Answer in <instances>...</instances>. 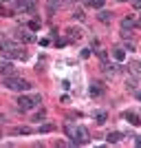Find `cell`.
Masks as SVG:
<instances>
[{
    "label": "cell",
    "mask_w": 141,
    "mask_h": 148,
    "mask_svg": "<svg viewBox=\"0 0 141 148\" xmlns=\"http://www.w3.org/2000/svg\"><path fill=\"white\" fill-rule=\"evenodd\" d=\"M66 135L71 137V144H77V146L88 142V130L84 126H71V124H66Z\"/></svg>",
    "instance_id": "6da1fadb"
},
{
    "label": "cell",
    "mask_w": 141,
    "mask_h": 148,
    "mask_svg": "<svg viewBox=\"0 0 141 148\" xmlns=\"http://www.w3.org/2000/svg\"><path fill=\"white\" fill-rule=\"evenodd\" d=\"M0 51H2V56L7 58H25V51L20 49V44L16 42H9V40H0Z\"/></svg>",
    "instance_id": "7a4b0ae2"
},
{
    "label": "cell",
    "mask_w": 141,
    "mask_h": 148,
    "mask_svg": "<svg viewBox=\"0 0 141 148\" xmlns=\"http://www.w3.org/2000/svg\"><path fill=\"white\" fill-rule=\"evenodd\" d=\"M40 102H42V97H40V95H31V97H27V95H20V97L16 99V104H18L20 111H31V108L40 106Z\"/></svg>",
    "instance_id": "3957f363"
},
{
    "label": "cell",
    "mask_w": 141,
    "mask_h": 148,
    "mask_svg": "<svg viewBox=\"0 0 141 148\" xmlns=\"http://www.w3.org/2000/svg\"><path fill=\"white\" fill-rule=\"evenodd\" d=\"M5 86L11 88V91H29L31 88V82L22 80V77H13V75H9L5 80Z\"/></svg>",
    "instance_id": "277c9868"
},
{
    "label": "cell",
    "mask_w": 141,
    "mask_h": 148,
    "mask_svg": "<svg viewBox=\"0 0 141 148\" xmlns=\"http://www.w3.org/2000/svg\"><path fill=\"white\" fill-rule=\"evenodd\" d=\"M13 36H16L18 42H25V44H31L33 40H35V36L31 33V29H25V27H18V29L13 31Z\"/></svg>",
    "instance_id": "5b68a950"
},
{
    "label": "cell",
    "mask_w": 141,
    "mask_h": 148,
    "mask_svg": "<svg viewBox=\"0 0 141 148\" xmlns=\"http://www.w3.org/2000/svg\"><path fill=\"white\" fill-rule=\"evenodd\" d=\"M84 38V29L82 27H68L66 29V40L68 42H80Z\"/></svg>",
    "instance_id": "8992f818"
},
{
    "label": "cell",
    "mask_w": 141,
    "mask_h": 148,
    "mask_svg": "<svg viewBox=\"0 0 141 148\" xmlns=\"http://www.w3.org/2000/svg\"><path fill=\"white\" fill-rule=\"evenodd\" d=\"M16 11H27V13H33L35 11V5L31 0H16Z\"/></svg>",
    "instance_id": "52a82bcc"
},
{
    "label": "cell",
    "mask_w": 141,
    "mask_h": 148,
    "mask_svg": "<svg viewBox=\"0 0 141 148\" xmlns=\"http://www.w3.org/2000/svg\"><path fill=\"white\" fill-rule=\"evenodd\" d=\"M64 2L62 0H46V11L49 13H55V11H60V9H64Z\"/></svg>",
    "instance_id": "ba28073f"
},
{
    "label": "cell",
    "mask_w": 141,
    "mask_h": 148,
    "mask_svg": "<svg viewBox=\"0 0 141 148\" xmlns=\"http://www.w3.org/2000/svg\"><path fill=\"white\" fill-rule=\"evenodd\" d=\"M0 73L5 75V77L13 75V73H16V66H13V62H0Z\"/></svg>",
    "instance_id": "9c48e42d"
},
{
    "label": "cell",
    "mask_w": 141,
    "mask_h": 148,
    "mask_svg": "<svg viewBox=\"0 0 141 148\" xmlns=\"http://www.w3.org/2000/svg\"><path fill=\"white\" fill-rule=\"evenodd\" d=\"M101 93H104V84H101V82H93L91 84V95L93 97H99Z\"/></svg>",
    "instance_id": "30bf717a"
},
{
    "label": "cell",
    "mask_w": 141,
    "mask_h": 148,
    "mask_svg": "<svg viewBox=\"0 0 141 148\" xmlns=\"http://www.w3.org/2000/svg\"><path fill=\"white\" fill-rule=\"evenodd\" d=\"M123 117L128 119V122L132 124V126H137V124H141V119L137 117V113H132V111H126V113H123Z\"/></svg>",
    "instance_id": "8fae6325"
},
{
    "label": "cell",
    "mask_w": 141,
    "mask_h": 148,
    "mask_svg": "<svg viewBox=\"0 0 141 148\" xmlns=\"http://www.w3.org/2000/svg\"><path fill=\"white\" fill-rule=\"evenodd\" d=\"M46 117V111L44 108H37V113H33V122H42Z\"/></svg>",
    "instance_id": "7c38bea8"
},
{
    "label": "cell",
    "mask_w": 141,
    "mask_h": 148,
    "mask_svg": "<svg viewBox=\"0 0 141 148\" xmlns=\"http://www.w3.org/2000/svg\"><path fill=\"white\" fill-rule=\"evenodd\" d=\"M95 119H97V124H104L106 119H108V115H106V111H97V113H95Z\"/></svg>",
    "instance_id": "4fadbf2b"
},
{
    "label": "cell",
    "mask_w": 141,
    "mask_h": 148,
    "mask_svg": "<svg viewBox=\"0 0 141 148\" xmlns=\"http://www.w3.org/2000/svg\"><path fill=\"white\" fill-rule=\"evenodd\" d=\"M121 133H110V135H108V137H106V139H108V142H110V144H117V142H119V139H121Z\"/></svg>",
    "instance_id": "5bb4252c"
},
{
    "label": "cell",
    "mask_w": 141,
    "mask_h": 148,
    "mask_svg": "<svg viewBox=\"0 0 141 148\" xmlns=\"http://www.w3.org/2000/svg\"><path fill=\"white\" fill-rule=\"evenodd\" d=\"M73 18L77 20V22H84L86 16H84V11H82V9H75V11H73Z\"/></svg>",
    "instance_id": "9a60e30c"
},
{
    "label": "cell",
    "mask_w": 141,
    "mask_h": 148,
    "mask_svg": "<svg viewBox=\"0 0 141 148\" xmlns=\"http://www.w3.org/2000/svg\"><path fill=\"white\" fill-rule=\"evenodd\" d=\"M97 18L101 20V22H110V13H108V11H99Z\"/></svg>",
    "instance_id": "2e32d148"
},
{
    "label": "cell",
    "mask_w": 141,
    "mask_h": 148,
    "mask_svg": "<svg viewBox=\"0 0 141 148\" xmlns=\"http://www.w3.org/2000/svg\"><path fill=\"white\" fill-rule=\"evenodd\" d=\"M13 133H16V135H18V133H20V135H27V133H31V130L25 128V126H18V128H13Z\"/></svg>",
    "instance_id": "e0dca14e"
},
{
    "label": "cell",
    "mask_w": 141,
    "mask_h": 148,
    "mask_svg": "<svg viewBox=\"0 0 141 148\" xmlns=\"http://www.w3.org/2000/svg\"><path fill=\"white\" fill-rule=\"evenodd\" d=\"M29 29L31 31H37V29H40V20H31V22H29Z\"/></svg>",
    "instance_id": "ac0fdd59"
},
{
    "label": "cell",
    "mask_w": 141,
    "mask_h": 148,
    "mask_svg": "<svg viewBox=\"0 0 141 148\" xmlns=\"http://www.w3.org/2000/svg\"><path fill=\"white\" fill-rule=\"evenodd\" d=\"M132 27H135V25H132V20H130V18H126L121 22V29H132Z\"/></svg>",
    "instance_id": "d6986e66"
},
{
    "label": "cell",
    "mask_w": 141,
    "mask_h": 148,
    "mask_svg": "<svg viewBox=\"0 0 141 148\" xmlns=\"http://www.w3.org/2000/svg\"><path fill=\"white\" fill-rule=\"evenodd\" d=\"M112 56H115V60L121 62V60H123V51H121V49H115V51H112Z\"/></svg>",
    "instance_id": "ffe728a7"
},
{
    "label": "cell",
    "mask_w": 141,
    "mask_h": 148,
    "mask_svg": "<svg viewBox=\"0 0 141 148\" xmlns=\"http://www.w3.org/2000/svg\"><path fill=\"white\" fill-rule=\"evenodd\" d=\"M51 130H53V124H42L40 133H51Z\"/></svg>",
    "instance_id": "44dd1931"
},
{
    "label": "cell",
    "mask_w": 141,
    "mask_h": 148,
    "mask_svg": "<svg viewBox=\"0 0 141 148\" xmlns=\"http://www.w3.org/2000/svg\"><path fill=\"white\" fill-rule=\"evenodd\" d=\"M104 2H106V0H91V7H97V9H101V7H104Z\"/></svg>",
    "instance_id": "7402d4cb"
},
{
    "label": "cell",
    "mask_w": 141,
    "mask_h": 148,
    "mask_svg": "<svg viewBox=\"0 0 141 148\" xmlns=\"http://www.w3.org/2000/svg\"><path fill=\"white\" fill-rule=\"evenodd\" d=\"M132 5H135V9H141V0H132Z\"/></svg>",
    "instance_id": "603a6c76"
},
{
    "label": "cell",
    "mask_w": 141,
    "mask_h": 148,
    "mask_svg": "<svg viewBox=\"0 0 141 148\" xmlns=\"http://www.w3.org/2000/svg\"><path fill=\"white\" fill-rule=\"evenodd\" d=\"M135 144H137V146H141V137H137V139H135Z\"/></svg>",
    "instance_id": "cb8c5ba5"
},
{
    "label": "cell",
    "mask_w": 141,
    "mask_h": 148,
    "mask_svg": "<svg viewBox=\"0 0 141 148\" xmlns=\"http://www.w3.org/2000/svg\"><path fill=\"white\" fill-rule=\"evenodd\" d=\"M84 5H88V7H91V0H84Z\"/></svg>",
    "instance_id": "d4e9b609"
},
{
    "label": "cell",
    "mask_w": 141,
    "mask_h": 148,
    "mask_svg": "<svg viewBox=\"0 0 141 148\" xmlns=\"http://www.w3.org/2000/svg\"><path fill=\"white\" fill-rule=\"evenodd\" d=\"M137 97H139V99H141V91H139V93H137Z\"/></svg>",
    "instance_id": "484cf974"
},
{
    "label": "cell",
    "mask_w": 141,
    "mask_h": 148,
    "mask_svg": "<svg viewBox=\"0 0 141 148\" xmlns=\"http://www.w3.org/2000/svg\"><path fill=\"white\" fill-rule=\"evenodd\" d=\"M119 2H128V0H119Z\"/></svg>",
    "instance_id": "4316f807"
}]
</instances>
